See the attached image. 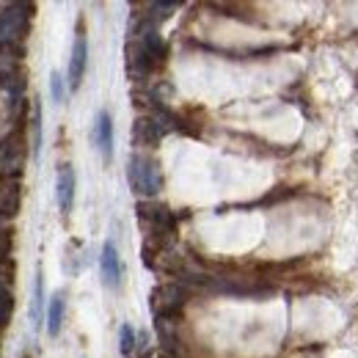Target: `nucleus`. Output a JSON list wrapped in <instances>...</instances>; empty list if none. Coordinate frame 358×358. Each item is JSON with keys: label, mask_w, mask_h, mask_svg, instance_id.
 <instances>
[{"label": "nucleus", "mask_w": 358, "mask_h": 358, "mask_svg": "<svg viewBox=\"0 0 358 358\" xmlns=\"http://www.w3.org/2000/svg\"><path fill=\"white\" fill-rule=\"evenodd\" d=\"M157 66L152 64V58L143 52V47L138 45L135 39L127 42V75H130V80H135L138 86H143L149 78H152V72H155Z\"/></svg>", "instance_id": "nucleus-6"}, {"label": "nucleus", "mask_w": 358, "mask_h": 358, "mask_svg": "<svg viewBox=\"0 0 358 358\" xmlns=\"http://www.w3.org/2000/svg\"><path fill=\"white\" fill-rule=\"evenodd\" d=\"M64 314H66V298H64V292H58V295L50 298V306H47V334L50 336H58L61 334Z\"/></svg>", "instance_id": "nucleus-12"}, {"label": "nucleus", "mask_w": 358, "mask_h": 358, "mask_svg": "<svg viewBox=\"0 0 358 358\" xmlns=\"http://www.w3.org/2000/svg\"><path fill=\"white\" fill-rule=\"evenodd\" d=\"M75 190H78V179H75V169L69 163H64L58 169V177H55V199H58V207L64 215L72 213V204H75Z\"/></svg>", "instance_id": "nucleus-8"}, {"label": "nucleus", "mask_w": 358, "mask_h": 358, "mask_svg": "<svg viewBox=\"0 0 358 358\" xmlns=\"http://www.w3.org/2000/svg\"><path fill=\"white\" fill-rule=\"evenodd\" d=\"M11 317H14V292L6 281H0V331L11 325Z\"/></svg>", "instance_id": "nucleus-14"}, {"label": "nucleus", "mask_w": 358, "mask_h": 358, "mask_svg": "<svg viewBox=\"0 0 358 358\" xmlns=\"http://www.w3.org/2000/svg\"><path fill=\"white\" fill-rule=\"evenodd\" d=\"M119 350L122 356H135V331L130 322H122V331H119Z\"/></svg>", "instance_id": "nucleus-17"}, {"label": "nucleus", "mask_w": 358, "mask_h": 358, "mask_svg": "<svg viewBox=\"0 0 358 358\" xmlns=\"http://www.w3.org/2000/svg\"><path fill=\"white\" fill-rule=\"evenodd\" d=\"M94 143L99 149V155L110 163L113 157V119L108 110H99L96 113V122H94Z\"/></svg>", "instance_id": "nucleus-11"}, {"label": "nucleus", "mask_w": 358, "mask_h": 358, "mask_svg": "<svg viewBox=\"0 0 358 358\" xmlns=\"http://www.w3.org/2000/svg\"><path fill=\"white\" fill-rule=\"evenodd\" d=\"M0 89H6L11 96L25 91V69L14 50H0Z\"/></svg>", "instance_id": "nucleus-4"}, {"label": "nucleus", "mask_w": 358, "mask_h": 358, "mask_svg": "<svg viewBox=\"0 0 358 358\" xmlns=\"http://www.w3.org/2000/svg\"><path fill=\"white\" fill-rule=\"evenodd\" d=\"M42 312H45V281H42V273L36 275L34 281V303H31V320L39 322L42 320Z\"/></svg>", "instance_id": "nucleus-15"}, {"label": "nucleus", "mask_w": 358, "mask_h": 358, "mask_svg": "<svg viewBox=\"0 0 358 358\" xmlns=\"http://www.w3.org/2000/svg\"><path fill=\"white\" fill-rule=\"evenodd\" d=\"M14 251V226H0V268L8 265Z\"/></svg>", "instance_id": "nucleus-16"}, {"label": "nucleus", "mask_w": 358, "mask_h": 358, "mask_svg": "<svg viewBox=\"0 0 358 358\" xmlns=\"http://www.w3.org/2000/svg\"><path fill=\"white\" fill-rule=\"evenodd\" d=\"M135 358H152V342L146 334L135 336Z\"/></svg>", "instance_id": "nucleus-19"}, {"label": "nucleus", "mask_w": 358, "mask_h": 358, "mask_svg": "<svg viewBox=\"0 0 358 358\" xmlns=\"http://www.w3.org/2000/svg\"><path fill=\"white\" fill-rule=\"evenodd\" d=\"M99 270H102L105 287H110V289H119V287H122V259H119V251H116V245H113L110 240L102 245Z\"/></svg>", "instance_id": "nucleus-9"}, {"label": "nucleus", "mask_w": 358, "mask_h": 358, "mask_svg": "<svg viewBox=\"0 0 358 358\" xmlns=\"http://www.w3.org/2000/svg\"><path fill=\"white\" fill-rule=\"evenodd\" d=\"M50 94H52V102H55V105H64V99H66V86H64L61 72H50Z\"/></svg>", "instance_id": "nucleus-18"}, {"label": "nucleus", "mask_w": 358, "mask_h": 358, "mask_svg": "<svg viewBox=\"0 0 358 358\" xmlns=\"http://www.w3.org/2000/svg\"><path fill=\"white\" fill-rule=\"evenodd\" d=\"M22 358H31V356H22Z\"/></svg>", "instance_id": "nucleus-20"}, {"label": "nucleus", "mask_w": 358, "mask_h": 358, "mask_svg": "<svg viewBox=\"0 0 358 358\" xmlns=\"http://www.w3.org/2000/svg\"><path fill=\"white\" fill-rule=\"evenodd\" d=\"M187 298H190V292L179 281L157 284L152 289V295H149V306H152L155 320H177L182 309H185V303H187Z\"/></svg>", "instance_id": "nucleus-1"}, {"label": "nucleus", "mask_w": 358, "mask_h": 358, "mask_svg": "<svg viewBox=\"0 0 358 358\" xmlns=\"http://www.w3.org/2000/svg\"><path fill=\"white\" fill-rule=\"evenodd\" d=\"M28 160V146L20 130H11L0 141V179H20Z\"/></svg>", "instance_id": "nucleus-3"}, {"label": "nucleus", "mask_w": 358, "mask_h": 358, "mask_svg": "<svg viewBox=\"0 0 358 358\" xmlns=\"http://www.w3.org/2000/svg\"><path fill=\"white\" fill-rule=\"evenodd\" d=\"M127 179H130V187L141 199H155L163 187V174H160V166L152 160V157H143V155H135L127 166Z\"/></svg>", "instance_id": "nucleus-2"}, {"label": "nucleus", "mask_w": 358, "mask_h": 358, "mask_svg": "<svg viewBox=\"0 0 358 358\" xmlns=\"http://www.w3.org/2000/svg\"><path fill=\"white\" fill-rule=\"evenodd\" d=\"M86 64H89V39H86V31H83V22H80V31H78L75 45H72L69 72H66V86H69L72 91L80 89L83 75H86Z\"/></svg>", "instance_id": "nucleus-5"}, {"label": "nucleus", "mask_w": 358, "mask_h": 358, "mask_svg": "<svg viewBox=\"0 0 358 358\" xmlns=\"http://www.w3.org/2000/svg\"><path fill=\"white\" fill-rule=\"evenodd\" d=\"M31 133H34V143H31L34 157H39V152H42V96H36V94L31 99Z\"/></svg>", "instance_id": "nucleus-13"}, {"label": "nucleus", "mask_w": 358, "mask_h": 358, "mask_svg": "<svg viewBox=\"0 0 358 358\" xmlns=\"http://www.w3.org/2000/svg\"><path fill=\"white\" fill-rule=\"evenodd\" d=\"M22 204V182L0 179V218H14Z\"/></svg>", "instance_id": "nucleus-10"}, {"label": "nucleus", "mask_w": 358, "mask_h": 358, "mask_svg": "<svg viewBox=\"0 0 358 358\" xmlns=\"http://www.w3.org/2000/svg\"><path fill=\"white\" fill-rule=\"evenodd\" d=\"M166 130L160 127V122L155 116H138L133 124V141L138 149H155L160 141H163Z\"/></svg>", "instance_id": "nucleus-7"}]
</instances>
